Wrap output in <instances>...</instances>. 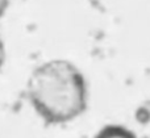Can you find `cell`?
Masks as SVG:
<instances>
[{
	"instance_id": "cell-3",
	"label": "cell",
	"mask_w": 150,
	"mask_h": 138,
	"mask_svg": "<svg viewBox=\"0 0 150 138\" xmlns=\"http://www.w3.org/2000/svg\"><path fill=\"white\" fill-rule=\"evenodd\" d=\"M4 62H5V45L3 38L0 37V71H1L3 66H4Z\"/></svg>"
},
{
	"instance_id": "cell-1",
	"label": "cell",
	"mask_w": 150,
	"mask_h": 138,
	"mask_svg": "<svg viewBox=\"0 0 150 138\" xmlns=\"http://www.w3.org/2000/svg\"><path fill=\"white\" fill-rule=\"evenodd\" d=\"M25 92L37 116L50 125L76 120L88 105L86 76L76 65L62 58L37 66L26 80Z\"/></svg>"
},
{
	"instance_id": "cell-2",
	"label": "cell",
	"mask_w": 150,
	"mask_h": 138,
	"mask_svg": "<svg viewBox=\"0 0 150 138\" xmlns=\"http://www.w3.org/2000/svg\"><path fill=\"white\" fill-rule=\"evenodd\" d=\"M93 138H137L132 130L122 125H108L98 132Z\"/></svg>"
},
{
	"instance_id": "cell-4",
	"label": "cell",
	"mask_w": 150,
	"mask_h": 138,
	"mask_svg": "<svg viewBox=\"0 0 150 138\" xmlns=\"http://www.w3.org/2000/svg\"><path fill=\"white\" fill-rule=\"evenodd\" d=\"M8 5H9V0H0V18L7 12Z\"/></svg>"
}]
</instances>
